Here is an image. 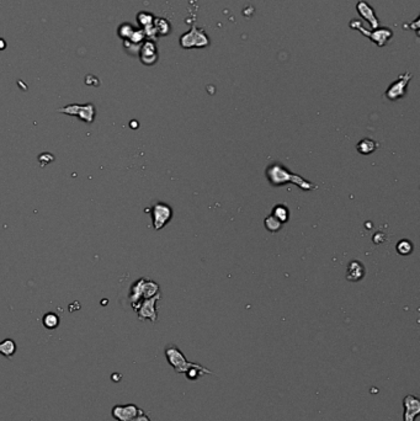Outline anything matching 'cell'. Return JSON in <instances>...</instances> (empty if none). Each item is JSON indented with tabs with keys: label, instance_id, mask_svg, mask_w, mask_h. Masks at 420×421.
Here are the masks:
<instances>
[{
	"label": "cell",
	"instance_id": "6da1fadb",
	"mask_svg": "<svg viewBox=\"0 0 420 421\" xmlns=\"http://www.w3.org/2000/svg\"><path fill=\"white\" fill-rule=\"evenodd\" d=\"M265 175L271 186L275 187L282 186V185L286 184H294L303 191H312V190H315L318 187L317 185L313 184L310 180H306L305 177L293 174L292 171H290L286 166L282 165L278 161H274L273 164H270L266 168Z\"/></svg>",
	"mask_w": 420,
	"mask_h": 421
},
{
	"label": "cell",
	"instance_id": "7a4b0ae2",
	"mask_svg": "<svg viewBox=\"0 0 420 421\" xmlns=\"http://www.w3.org/2000/svg\"><path fill=\"white\" fill-rule=\"evenodd\" d=\"M58 112L69 115V116L78 117L80 121L85 123H92L96 116V107L94 104H85V105H79V104H72L64 107L58 108Z\"/></svg>",
	"mask_w": 420,
	"mask_h": 421
},
{
	"label": "cell",
	"instance_id": "3957f363",
	"mask_svg": "<svg viewBox=\"0 0 420 421\" xmlns=\"http://www.w3.org/2000/svg\"><path fill=\"white\" fill-rule=\"evenodd\" d=\"M164 353H165L168 363L175 369L176 373H185V372L192 366V363H194L189 362V361L186 360V357L184 356V353L182 352V350L175 345L166 346Z\"/></svg>",
	"mask_w": 420,
	"mask_h": 421
},
{
	"label": "cell",
	"instance_id": "277c9868",
	"mask_svg": "<svg viewBox=\"0 0 420 421\" xmlns=\"http://www.w3.org/2000/svg\"><path fill=\"white\" fill-rule=\"evenodd\" d=\"M208 45H210V40H208L207 35L205 34V31L197 29V27H192L189 32L180 37V46L185 50L207 47Z\"/></svg>",
	"mask_w": 420,
	"mask_h": 421
},
{
	"label": "cell",
	"instance_id": "5b68a950",
	"mask_svg": "<svg viewBox=\"0 0 420 421\" xmlns=\"http://www.w3.org/2000/svg\"><path fill=\"white\" fill-rule=\"evenodd\" d=\"M150 214H152L154 230H161L170 222L171 217H173V208L166 203L155 202L150 207Z\"/></svg>",
	"mask_w": 420,
	"mask_h": 421
},
{
	"label": "cell",
	"instance_id": "8992f818",
	"mask_svg": "<svg viewBox=\"0 0 420 421\" xmlns=\"http://www.w3.org/2000/svg\"><path fill=\"white\" fill-rule=\"evenodd\" d=\"M413 75L410 73H404L402 75L398 76V79L396 82L392 83L388 87L386 91V98L391 101H396L398 99H402L405 96V91H407L408 83L412 80Z\"/></svg>",
	"mask_w": 420,
	"mask_h": 421
},
{
	"label": "cell",
	"instance_id": "52a82bcc",
	"mask_svg": "<svg viewBox=\"0 0 420 421\" xmlns=\"http://www.w3.org/2000/svg\"><path fill=\"white\" fill-rule=\"evenodd\" d=\"M161 299V293L155 295L154 297L143 299L139 304L138 309H137V314H138L139 320H150L152 323H155L158 320V313H157V302Z\"/></svg>",
	"mask_w": 420,
	"mask_h": 421
},
{
	"label": "cell",
	"instance_id": "ba28073f",
	"mask_svg": "<svg viewBox=\"0 0 420 421\" xmlns=\"http://www.w3.org/2000/svg\"><path fill=\"white\" fill-rule=\"evenodd\" d=\"M350 27H351V29H354V30H359L360 32H363L365 36H367L370 40H372L373 42H376V45L380 46V47H382V46L386 45V43L388 42L389 40H391V37H392V31H389V30L386 29V27H383V29H380V30H375V31L372 30V34H370L368 31H366V30L363 27V25L360 24V21L350 22Z\"/></svg>",
	"mask_w": 420,
	"mask_h": 421
},
{
	"label": "cell",
	"instance_id": "9c48e42d",
	"mask_svg": "<svg viewBox=\"0 0 420 421\" xmlns=\"http://www.w3.org/2000/svg\"><path fill=\"white\" fill-rule=\"evenodd\" d=\"M142 413V409H139L138 406L134 405V404L115 405L112 408V410H111V415L117 421H131Z\"/></svg>",
	"mask_w": 420,
	"mask_h": 421
},
{
	"label": "cell",
	"instance_id": "30bf717a",
	"mask_svg": "<svg viewBox=\"0 0 420 421\" xmlns=\"http://www.w3.org/2000/svg\"><path fill=\"white\" fill-rule=\"evenodd\" d=\"M139 59L145 66H153L158 61L157 45L153 40H146L139 50Z\"/></svg>",
	"mask_w": 420,
	"mask_h": 421
},
{
	"label": "cell",
	"instance_id": "8fae6325",
	"mask_svg": "<svg viewBox=\"0 0 420 421\" xmlns=\"http://www.w3.org/2000/svg\"><path fill=\"white\" fill-rule=\"evenodd\" d=\"M403 421H415V419L420 415V400L414 395H405L403 399Z\"/></svg>",
	"mask_w": 420,
	"mask_h": 421
},
{
	"label": "cell",
	"instance_id": "7c38bea8",
	"mask_svg": "<svg viewBox=\"0 0 420 421\" xmlns=\"http://www.w3.org/2000/svg\"><path fill=\"white\" fill-rule=\"evenodd\" d=\"M357 9V13L360 14V16L361 18H364L365 20H367L368 22H370L371 25V30H376L378 29V18L377 16H376L375 11H373V9L371 8L370 5H368L366 1H359L356 5Z\"/></svg>",
	"mask_w": 420,
	"mask_h": 421
},
{
	"label": "cell",
	"instance_id": "4fadbf2b",
	"mask_svg": "<svg viewBox=\"0 0 420 421\" xmlns=\"http://www.w3.org/2000/svg\"><path fill=\"white\" fill-rule=\"evenodd\" d=\"M364 276H365V267H364L363 263L356 260L351 261V263H349V266H347V279L349 280V281L356 282L360 281Z\"/></svg>",
	"mask_w": 420,
	"mask_h": 421
},
{
	"label": "cell",
	"instance_id": "5bb4252c",
	"mask_svg": "<svg viewBox=\"0 0 420 421\" xmlns=\"http://www.w3.org/2000/svg\"><path fill=\"white\" fill-rule=\"evenodd\" d=\"M185 374H186L187 379H190V381H196L203 374H213V372L207 369L206 367L201 366L199 363H192V366L185 372Z\"/></svg>",
	"mask_w": 420,
	"mask_h": 421
},
{
	"label": "cell",
	"instance_id": "9a60e30c",
	"mask_svg": "<svg viewBox=\"0 0 420 421\" xmlns=\"http://www.w3.org/2000/svg\"><path fill=\"white\" fill-rule=\"evenodd\" d=\"M378 144L375 140H370V138H365V140H361L356 145V149L360 154H364V156H367L371 153L375 152L377 149Z\"/></svg>",
	"mask_w": 420,
	"mask_h": 421
},
{
	"label": "cell",
	"instance_id": "2e32d148",
	"mask_svg": "<svg viewBox=\"0 0 420 421\" xmlns=\"http://www.w3.org/2000/svg\"><path fill=\"white\" fill-rule=\"evenodd\" d=\"M16 352V342L13 339H5L0 341V355L11 358Z\"/></svg>",
	"mask_w": 420,
	"mask_h": 421
},
{
	"label": "cell",
	"instance_id": "e0dca14e",
	"mask_svg": "<svg viewBox=\"0 0 420 421\" xmlns=\"http://www.w3.org/2000/svg\"><path fill=\"white\" fill-rule=\"evenodd\" d=\"M158 293H161L159 292V284L157 282L146 279L145 283H143V299L154 297Z\"/></svg>",
	"mask_w": 420,
	"mask_h": 421
},
{
	"label": "cell",
	"instance_id": "ac0fdd59",
	"mask_svg": "<svg viewBox=\"0 0 420 421\" xmlns=\"http://www.w3.org/2000/svg\"><path fill=\"white\" fill-rule=\"evenodd\" d=\"M271 214H273L278 222H281L282 224L286 223L290 218V210L285 205H276L275 207L273 208Z\"/></svg>",
	"mask_w": 420,
	"mask_h": 421
},
{
	"label": "cell",
	"instance_id": "d6986e66",
	"mask_svg": "<svg viewBox=\"0 0 420 421\" xmlns=\"http://www.w3.org/2000/svg\"><path fill=\"white\" fill-rule=\"evenodd\" d=\"M154 29L157 31L158 36H166V35L170 32V24L168 22V20L163 18H154Z\"/></svg>",
	"mask_w": 420,
	"mask_h": 421
},
{
	"label": "cell",
	"instance_id": "ffe728a7",
	"mask_svg": "<svg viewBox=\"0 0 420 421\" xmlns=\"http://www.w3.org/2000/svg\"><path fill=\"white\" fill-rule=\"evenodd\" d=\"M42 323H43V327H45L46 329L55 330L57 329L58 325H59V316H58L55 313L50 312V313H46L45 316H43Z\"/></svg>",
	"mask_w": 420,
	"mask_h": 421
},
{
	"label": "cell",
	"instance_id": "44dd1931",
	"mask_svg": "<svg viewBox=\"0 0 420 421\" xmlns=\"http://www.w3.org/2000/svg\"><path fill=\"white\" fill-rule=\"evenodd\" d=\"M134 29H136V27H134L133 25L128 24V22H125V24H121L118 26L117 35L120 36V38H122V41L129 40V37L133 34Z\"/></svg>",
	"mask_w": 420,
	"mask_h": 421
},
{
	"label": "cell",
	"instance_id": "7402d4cb",
	"mask_svg": "<svg viewBox=\"0 0 420 421\" xmlns=\"http://www.w3.org/2000/svg\"><path fill=\"white\" fill-rule=\"evenodd\" d=\"M264 224H265V228L268 229L269 232H273V233L278 232V230L282 228V226H284V224H282L281 222H278L277 219H276L275 217L273 216V214H270L269 217H266L265 221H264Z\"/></svg>",
	"mask_w": 420,
	"mask_h": 421
},
{
	"label": "cell",
	"instance_id": "603a6c76",
	"mask_svg": "<svg viewBox=\"0 0 420 421\" xmlns=\"http://www.w3.org/2000/svg\"><path fill=\"white\" fill-rule=\"evenodd\" d=\"M154 18H155L152 15V14L145 13V11H142V13H139L138 15H137V21H138V24L141 25L142 29L152 25L153 22H154Z\"/></svg>",
	"mask_w": 420,
	"mask_h": 421
},
{
	"label": "cell",
	"instance_id": "cb8c5ba5",
	"mask_svg": "<svg viewBox=\"0 0 420 421\" xmlns=\"http://www.w3.org/2000/svg\"><path fill=\"white\" fill-rule=\"evenodd\" d=\"M412 251H413V244L410 242H408L407 239L401 240V242L397 244V253H398L399 255L407 256L409 255Z\"/></svg>",
	"mask_w": 420,
	"mask_h": 421
},
{
	"label": "cell",
	"instance_id": "d4e9b609",
	"mask_svg": "<svg viewBox=\"0 0 420 421\" xmlns=\"http://www.w3.org/2000/svg\"><path fill=\"white\" fill-rule=\"evenodd\" d=\"M141 46H142V45H139V43L131 42V41H128V40H125L124 41L125 50H126V52L128 53V54H131V55L138 54L139 50H141Z\"/></svg>",
	"mask_w": 420,
	"mask_h": 421
},
{
	"label": "cell",
	"instance_id": "484cf974",
	"mask_svg": "<svg viewBox=\"0 0 420 421\" xmlns=\"http://www.w3.org/2000/svg\"><path fill=\"white\" fill-rule=\"evenodd\" d=\"M38 160L41 166H45L46 164L52 163V161L55 160V157H53L52 154H50V153H43V154L38 156Z\"/></svg>",
	"mask_w": 420,
	"mask_h": 421
},
{
	"label": "cell",
	"instance_id": "4316f807",
	"mask_svg": "<svg viewBox=\"0 0 420 421\" xmlns=\"http://www.w3.org/2000/svg\"><path fill=\"white\" fill-rule=\"evenodd\" d=\"M131 421H150V418L147 415V414H145V411H143L142 414H139L137 418H134L133 420Z\"/></svg>",
	"mask_w": 420,
	"mask_h": 421
},
{
	"label": "cell",
	"instance_id": "83f0119b",
	"mask_svg": "<svg viewBox=\"0 0 420 421\" xmlns=\"http://www.w3.org/2000/svg\"><path fill=\"white\" fill-rule=\"evenodd\" d=\"M6 47V43L3 38H0V50H4Z\"/></svg>",
	"mask_w": 420,
	"mask_h": 421
},
{
	"label": "cell",
	"instance_id": "f1b7e54d",
	"mask_svg": "<svg viewBox=\"0 0 420 421\" xmlns=\"http://www.w3.org/2000/svg\"><path fill=\"white\" fill-rule=\"evenodd\" d=\"M137 126H138V124H137V121H132L131 122V127H132V128H136Z\"/></svg>",
	"mask_w": 420,
	"mask_h": 421
}]
</instances>
